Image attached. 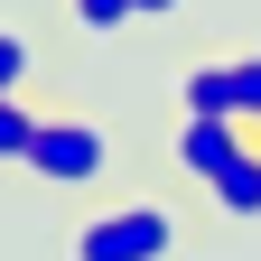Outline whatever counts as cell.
I'll use <instances>...</instances> for the list:
<instances>
[{"mask_svg":"<svg viewBox=\"0 0 261 261\" xmlns=\"http://www.w3.org/2000/svg\"><path fill=\"white\" fill-rule=\"evenodd\" d=\"M38 187H56V196H75V187H93L112 168V140L93 121H38V140H28V159H19Z\"/></svg>","mask_w":261,"mask_h":261,"instance_id":"6da1fadb","label":"cell"},{"mask_svg":"<svg viewBox=\"0 0 261 261\" xmlns=\"http://www.w3.org/2000/svg\"><path fill=\"white\" fill-rule=\"evenodd\" d=\"M168 252H177L168 205H112V215L75 224V261H168Z\"/></svg>","mask_w":261,"mask_h":261,"instance_id":"7a4b0ae2","label":"cell"},{"mask_svg":"<svg viewBox=\"0 0 261 261\" xmlns=\"http://www.w3.org/2000/svg\"><path fill=\"white\" fill-rule=\"evenodd\" d=\"M177 103L205 112V121H261V56H243V65H196V75L177 84Z\"/></svg>","mask_w":261,"mask_h":261,"instance_id":"3957f363","label":"cell"},{"mask_svg":"<svg viewBox=\"0 0 261 261\" xmlns=\"http://www.w3.org/2000/svg\"><path fill=\"white\" fill-rule=\"evenodd\" d=\"M233 149H252V140H243V121H205V112H187V121H177V168H187V177H215Z\"/></svg>","mask_w":261,"mask_h":261,"instance_id":"277c9868","label":"cell"},{"mask_svg":"<svg viewBox=\"0 0 261 261\" xmlns=\"http://www.w3.org/2000/svg\"><path fill=\"white\" fill-rule=\"evenodd\" d=\"M205 196H215V215H261V140L224 159V168L205 177Z\"/></svg>","mask_w":261,"mask_h":261,"instance_id":"5b68a950","label":"cell"},{"mask_svg":"<svg viewBox=\"0 0 261 261\" xmlns=\"http://www.w3.org/2000/svg\"><path fill=\"white\" fill-rule=\"evenodd\" d=\"M38 140V112H28V93H0V159H28Z\"/></svg>","mask_w":261,"mask_h":261,"instance_id":"8992f818","label":"cell"},{"mask_svg":"<svg viewBox=\"0 0 261 261\" xmlns=\"http://www.w3.org/2000/svg\"><path fill=\"white\" fill-rule=\"evenodd\" d=\"M28 84H38V47L19 28H0V93H28Z\"/></svg>","mask_w":261,"mask_h":261,"instance_id":"52a82bcc","label":"cell"},{"mask_svg":"<svg viewBox=\"0 0 261 261\" xmlns=\"http://www.w3.org/2000/svg\"><path fill=\"white\" fill-rule=\"evenodd\" d=\"M75 19L93 28V38H112V28H130V0H75Z\"/></svg>","mask_w":261,"mask_h":261,"instance_id":"ba28073f","label":"cell"},{"mask_svg":"<svg viewBox=\"0 0 261 261\" xmlns=\"http://www.w3.org/2000/svg\"><path fill=\"white\" fill-rule=\"evenodd\" d=\"M168 10H187V0H130V19H168Z\"/></svg>","mask_w":261,"mask_h":261,"instance_id":"9c48e42d","label":"cell"},{"mask_svg":"<svg viewBox=\"0 0 261 261\" xmlns=\"http://www.w3.org/2000/svg\"><path fill=\"white\" fill-rule=\"evenodd\" d=\"M252 130H261V121H252Z\"/></svg>","mask_w":261,"mask_h":261,"instance_id":"30bf717a","label":"cell"}]
</instances>
